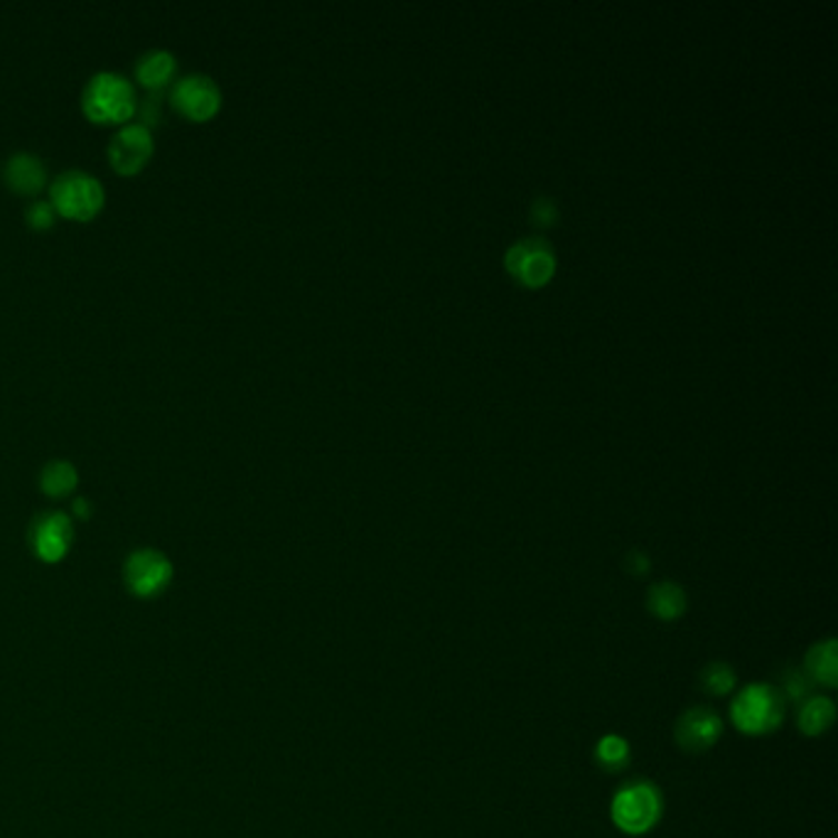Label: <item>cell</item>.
<instances>
[{
    "label": "cell",
    "instance_id": "ba28073f",
    "mask_svg": "<svg viewBox=\"0 0 838 838\" xmlns=\"http://www.w3.org/2000/svg\"><path fill=\"white\" fill-rule=\"evenodd\" d=\"M506 268L512 270L524 286H544L551 278L553 268H556V258H553L551 246L541 239H522L516 241L510 252H506Z\"/></svg>",
    "mask_w": 838,
    "mask_h": 838
},
{
    "label": "cell",
    "instance_id": "6da1fadb",
    "mask_svg": "<svg viewBox=\"0 0 838 838\" xmlns=\"http://www.w3.org/2000/svg\"><path fill=\"white\" fill-rule=\"evenodd\" d=\"M81 106L91 121L124 124L138 109L136 87L118 72H97L81 91Z\"/></svg>",
    "mask_w": 838,
    "mask_h": 838
},
{
    "label": "cell",
    "instance_id": "277c9868",
    "mask_svg": "<svg viewBox=\"0 0 838 838\" xmlns=\"http://www.w3.org/2000/svg\"><path fill=\"white\" fill-rule=\"evenodd\" d=\"M662 817V795L649 782H634L622 787L612 799V821L624 834H647Z\"/></svg>",
    "mask_w": 838,
    "mask_h": 838
},
{
    "label": "cell",
    "instance_id": "ffe728a7",
    "mask_svg": "<svg viewBox=\"0 0 838 838\" xmlns=\"http://www.w3.org/2000/svg\"><path fill=\"white\" fill-rule=\"evenodd\" d=\"M559 219V207L556 203H553L551 197H539L534 205H531V221L536 224V227H551L553 221Z\"/></svg>",
    "mask_w": 838,
    "mask_h": 838
},
{
    "label": "cell",
    "instance_id": "30bf717a",
    "mask_svg": "<svg viewBox=\"0 0 838 838\" xmlns=\"http://www.w3.org/2000/svg\"><path fill=\"white\" fill-rule=\"evenodd\" d=\"M723 723L716 711L706 706H693L687 713H681L674 728V738L679 748L687 752H703L721 738Z\"/></svg>",
    "mask_w": 838,
    "mask_h": 838
},
{
    "label": "cell",
    "instance_id": "9a60e30c",
    "mask_svg": "<svg viewBox=\"0 0 838 838\" xmlns=\"http://www.w3.org/2000/svg\"><path fill=\"white\" fill-rule=\"evenodd\" d=\"M834 716H836V708L831 699H826V696H809L805 703H799L797 726L801 733L814 738V736H821L824 730L834 723Z\"/></svg>",
    "mask_w": 838,
    "mask_h": 838
},
{
    "label": "cell",
    "instance_id": "4fadbf2b",
    "mask_svg": "<svg viewBox=\"0 0 838 838\" xmlns=\"http://www.w3.org/2000/svg\"><path fill=\"white\" fill-rule=\"evenodd\" d=\"M177 69L175 55L168 50H150L138 59L136 79L148 89H160L168 85Z\"/></svg>",
    "mask_w": 838,
    "mask_h": 838
},
{
    "label": "cell",
    "instance_id": "d6986e66",
    "mask_svg": "<svg viewBox=\"0 0 838 838\" xmlns=\"http://www.w3.org/2000/svg\"><path fill=\"white\" fill-rule=\"evenodd\" d=\"M782 699L805 703L811 696V679L801 669H787L782 677Z\"/></svg>",
    "mask_w": 838,
    "mask_h": 838
},
{
    "label": "cell",
    "instance_id": "2e32d148",
    "mask_svg": "<svg viewBox=\"0 0 838 838\" xmlns=\"http://www.w3.org/2000/svg\"><path fill=\"white\" fill-rule=\"evenodd\" d=\"M40 485L52 497H62L79 485V472L69 460H52L40 472Z\"/></svg>",
    "mask_w": 838,
    "mask_h": 838
},
{
    "label": "cell",
    "instance_id": "8fae6325",
    "mask_svg": "<svg viewBox=\"0 0 838 838\" xmlns=\"http://www.w3.org/2000/svg\"><path fill=\"white\" fill-rule=\"evenodd\" d=\"M3 175L6 183L13 187L16 193L34 195L42 190V185L47 180V168L34 152H16V156L8 158Z\"/></svg>",
    "mask_w": 838,
    "mask_h": 838
},
{
    "label": "cell",
    "instance_id": "5bb4252c",
    "mask_svg": "<svg viewBox=\"0 0 838 838\" xmlns=\"http://www.w3.org/2000/svg\"><path fill=\"white\" fill-rule=\"evenodd\" d=\"M805 674L821 683V687L834 689L838 683V652H836V640H826L811 647V652L807 654V669Z\"/></svg>",
    "mask_w": 838,
    "mask_h": 838
},
{
    "label": "cell",
    "instance_id": "52a82bcc",
    "mask_svg": "<svg viewBox=\"0 0 838 838\" xmlns=\"http://www.w3.org/2000/svg\"><path fill=\"white\" fill-rule=\"evenodd\" d=\"M75 541V524L65 512H45L30 529V544L34 556L57 563L67 556V551L72 549Z\"/></svg>",
    "mask_w": 838,
    "mask_h": 838
},
{
    "label": "cell",
    "instance_id": "7c38bea8",
    "mask_svg": "<svg viewBox=\"0 0 838 838\" xmlns=\"http://www.w3.org/2000/svg\"><path fill=\"white\" fill-rule=\"evenodd\" d=\"M647 608L654 618L674 622L683 615V610H687V593H683L681 585L671 581L654 583L647 593Z\"/></svg>",
    "mask_w": 838,
    "mask_h": 838
},
{
    "label": "cell",
    "instance_id": "7402d4cb",
    "mask_svg": "<svg viewBox=\"0 0 838 838\" xmlns=\"http://www.w3.org/2000/svg\"><path fill=\"white\" fill-rule=\"evenodd\" d=\"M624 571H628V573L634 575V578L647 575V573H649V559H647V553H642V551H630L628 556H624Z\"/></svg>",
    "mask_w": 838,
    "mask_h": 838
},
{
    "label": "cell",
    "instance_id": "44dd1931",
    "mask_svg": "<svg viewBox=\"0 0 838 838\" xmlns=\"http://www.w3.org/2000/svg\"><path fill=\"white\" fill-rule=\"evenodd\" d=\"M55 215H57V211H55L52 203L38 199V203H32L30 209H28V221L32 224L34 229H47L55 221Z\"/></svg>",
    "mask_w": 838,
    "mask_h": 838
},
{
    "label": "cell",
    "instance_id": "ac0fdd59",
    "mask_svg": "<svg viewBox=\"0 0 838 838\" xmlns=\"http://www.w3.org/2000/svg\"><path fill=\"white\" fill-rule=\"evenodd\" d=\"M699 683L708 696H728L736 689V674L726 662H711L701 669Z\"/></svg>",
    "mask_w": 838,
    "mask_h": 838
},
{
    "label": "cell",
    "instance_id": "5b68a950",
    "mask_svg": "<svg viewBox=\"0 0 838 838\" xmlns=\"http://www.w3.org/2000/svg\"><path fill=\"white\" fill-rule=\"evenodd\" d=\"M124 575L136 598H156L172 581V563L158 549H138L128 556Z\"/></svg>",
    "mask_w": 838,
    "mask_h": 838
},
{
    "label": "cell",
    "instance_id": "3957f363",
    "mask_svg": "<svg viewBox=\"0 0 838 838\" xmlns=\"http://www.w3.org/2000/svg\"><path fill=\"white\" fill-rule=\"evenodd\" d=\"M103 185L87 170H67L55 177L50 187V203L55 211L69 219L87 221L103 207Z\"/></svg>",
    "mask_w": 838,
    "mask_h": 838
},
{
    "label": "cell",
    "instance_id": "8992f818",
    "mask_svg": "<svg viewBox=\"0 0 838 838\" xmlns=\"http://www.w3.org/2000/svg\"><path fill=\"white\" fill-rule=\"evenodd\" d=\"M172 106L193 121H207L221 106V89L211 77L193 72L172 87Z\"/></svg>",
    "mask_w": 838,
    "mask_h": 838
},
{
    "label": "cell",
    "instance_id": "603a6c76",
    "mask_svg": "<svg viewBox=\"0 0 838 838\" xmlns=\"http://www.w3.org/2000/svg\"><path fill=\"white\" fill-rule=\"evenodd\" d=\"M75 510H77V514H79V516H85V519H87V516L91 514V504H89V500L81 497V500H77V502H75Z\"/></svg>",
    "mask_w": 838,
    "mask_h": 838
},
{
    "label": "cell",
    "instance_id": "7a4b0ae2",
    "mask_svg": "<svg viewBox=\"0 0 838 838\" xmlns=\"http://www.w3.org/2000/svg\"><path fill=\"white\" fill-rule=\"evenodd\" d=\"M730 716H733L736 728L748 736H765L772 733L775 728H780L785 721V699L780 691L765 683H752V687L742 689L738 699L730 706Z\"/></svg>",
    "mask_w": 838,
    "mask_h": 838
},
{
    "label": "cell",
    "instance_id": "e0dca14e",
    "mask_svg": "<svg viewBox=\"0 0 838 838\" xmlns=\"http://www.w3.org/2000/svg\"><path fill=\"white\" fill-rule=\"evenodd\" d=\"M595 760L608 772H620L630 765V746L620 736H605L598 742Z\"/></svg>",
    "mask_w": 838,
    "mask_h": 838
},
{
    "label": "cell",
    "instance_id": "9c48e42d",
    "mask_svg": "<svg viewBox=\"0 0 838 838\" xmlns=\"http://www.w3.org/2000/svg\"><path fill=\"white\" fill-rule=\"evenodd\" d=\"M152 148L156 144L146 124H126L111 138L109 158L118 172L134 175L150 160Z\"/></svg>",
    "mask_w": 838,
    "mask_h": 838
}]
</instances>
